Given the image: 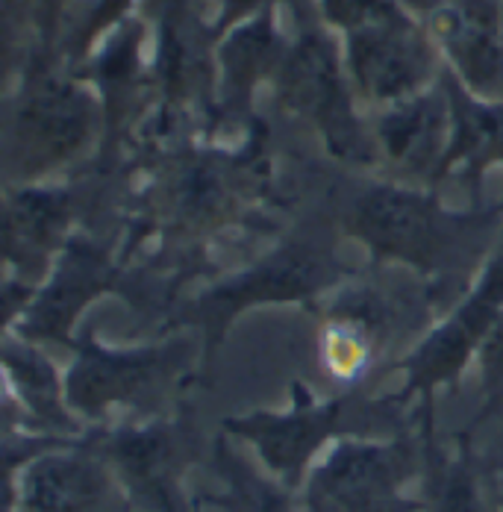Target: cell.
<instances>
[{"mask_svg":"<svg viewBox=\"0 0 503 512\" xmlns=\"http://www.w3.org/2000/svg\"><path fill=\"white\" fill-rule=\"evenodd\" d=\"M333 221L356 239L374 265L418 274L453 307L503 242V201L492 209H448L436 192L368 183L351 192Z\"/></svg>","mask_w":503,"mask_h":512,"instance_id":"obj_1","label":"cell"},{"mask_svg":"<svg viewBox=\"0 0 503 512\" xmlns=\"http://www.w3.org/2000/svg\"><path fill=\"white\" fill-rule=\"evenodd\" d=\"M353 274L356 268L345 265L336 251L333 230L312 221L306 230L286 236L245 268H236L233 274L209 283L183 307L174 309L168 327L192 330L201 339V365L203 371H209L230 327L248 309L268 304H298L312 309Z\"/></svg>","mask_w":503,"mask_h":512,"instance_id":"obj_2","label":"cell"},{"mask_svg":"<svg viewBox=\"0 0 503 512\" xmlns=\"http://www.w3.org/2000/svg\"><path fill=\"white\" fill-rule=\"evenodd\" d=\"M439 295L412 271L374 265L315 304L318 365L339 386H359L392 351L436 324Z\"/></svg>","mask_w":503,"mask_h":512,"instance_id":"obj_3","label":"cell"},{"mask_svg":"<svg viewBox=\"0 0 503 512\" xmlns=\"http://www.w3.org/2000/svg\"><path fill=\"white\" fill-rule=\"evenodd\" d=\"M65 368L68 407L80 421L103 424L118 412H151L165 404L192 365L203 362L198 336H174L153 345H106L98 336H74Z\"/></svg>","mask_w":503,"mask_h":512,"instance_id":"obj_4","label":"cell"},{"mask_svg":"<svg viewBox=\"0 0 503 512\" xmlns=\"http://www.w3.org/2000/svg\"><path fill=\"white\" fill-rule=\"evenodd\" d=\"M392 407H403L395 398L365 401L359 395L318 398L306 383H292V398L286 410H253L224 418V433L251 445L277 483L286 489H301L315 460L342 436H362L374 418H386Z\"/></svg>","mask_w":503,"mask_h":512,"instance_id":"obj_5","label":"cell"},{"mask_svg":"<svg viewBox=\"0 0 503 512\" xmlns=\"http://www.w3.org/2000/svg\"><path fill=\"white\" fill-rule=\"evenodd\" d=\"M418 471L409 439L342 436L309 468L301 486L303 512H415L406 495Z\"/></svg>","mask_w":503,"mask_h":512,"instance_id":"obj_6","label":"cell"},{"mask_svg":"<svg viewBox=\"0 0 503 512\" xmlns=\"http://www.w3.org/2000/svg\"><path fill=\"white\" fill-rule=\"evenodd\" d=\"M503 315V242L474 286L456 301L451 312L436 321L403 359L392 368L403 374V389L395 401L409 404L418 398L427 410L442 386H456L465 368L477 359L486 336Z\"/></svg>","mask_w":503,"mask_h":512,"instance_id":"obj_7","label":"cell"},{"mask_svg":"<svg viewBox=\"0 0 503 512\" xmlns=\"http://www.w3.org/2000/svg\"><path fill=\"white\" fill-rule=\"evenodd\" d=\"M124 286V268L112 251L86 233H74L33 298L12 321H6V333H15L42 348H68L74 342V327L80 315L103 295L121 292Z\"/></svg>","mask_w":503,"mask_h":512,"instance_id":"obj_8","label":"cell"},{"mask_svg":"<svg viewBox=\"0 0 503 512\" xmlns=\"http://www.w3.org/2000/svg\"><path fill=\"white\" fill-rule=\"evenodd\" d=\"M77 221L74 192L56 186L9 189L3 201V301L12 321L65 251Z\"/></svg>","mask_w":503,"mask_h":512,"instance_id":"obj_9","label":"cell"},{"mask_svg":"<svg viewBox=\"0 0 503 512\" xmlns=\"http://www.w3.org/2000/svg\"><path fill=\"white\" fill-rule=\"evenodd\" d=\"M124 495L86 436L6 468V512H127Z\"/></svg>","mask_w":503,"mask_h":512,"instance_id":"obj_10","label":"cell"},{"mask_svg":"<svg viewBox=\"0 0 503 512\" xmlns=\"http://www.w3.org/2000/svg\"><path fill=\"white\" fill-rule=\"evenodd\" d=\"M92 448L109 462L124 492L151 512H180V430L165 418H139L101 427L89 436Z\"/></svg>","mask_w":503,"mask_h":512,"instance_id":"obj_11","label":"cell"},{"mask_svg":"<svg viewBox=\"0 0 503 512\" xmlns=\"http://www.w3.org/2000/svg\"><path fill=\"white\" fill-rule=\"evenodd\" d=\"M348 33L353 80L368 98L398 103L415 98L430 71V51L395 3L353 24Z\"/></svg>","mask_w":503,"mask_h":512,"instance_id":"obj_12","label":"cell"},{"mask_svg":"<svg viewBox=\"0 0 503 512\" xmlns=\"http://www.w3.org/2000/svg\"><path fill=\"white\" fill-rule=\"evenodd\" d=\"M92 133V106L74 89L62 83H45L24 101L15 139L9 145V168L21 186L33 183L45 171L68 162L83 148Z\"/></svg>","mask_w":503,"mask_h":512,"instance_id":"obj_13","label":"cell"},{"mask_svg":"<svg viewBox=\"0 0 503 512\" xmlns=\"http://www.w3.org/2000/svg\"><path fill=\"white\" fill-rule=\"evenodd\" d=\"M283 95L306 115L327 145L348 162H368L371 151L351 115L333 48L318 36H303L283 68Z\"/></svg>","mask_w":503,"mask_h":512,"instance_id":"obj_14","label":"cell"},{"mask_svg":"<svg viewBox=\"0 0 503 512\" xmlns=\"http://www.w3.org/2000/svg\"><path fill=\"white\" fill-rule=\"evenodd\" d=\"M3 401L6 415L21 418L18 430L83 439V421L68 407L65 374H59L42 345L3 333Z\"/></svg>","mask_w":503,"mask_h":512,"instance_id":"obj_15","label":"cell"},{"mask_svg":"<svg viewBox=\"0 0 503 512\" xmlns=\"http://www.w3.org/2000/svg\"><path fill=\"white\" fill-rule=\"evenodd\" d=\"M448 112L436 98H406L380 121V145L412 177H439Z\"/></svg>","mask_w":503,"mask_h":512,"instance_id":"obj_16","label":"cell"},{"mask_svg":"<svg viewBox=\"0 0 503 512\" xmlns=\"http://www.w3.org/2000/svg\"><path fill=\"white\" fill-rule=\"evenodd\" d=\"M212 468L221 480V495L212 501L227 512H303L301 504L292 501V489L277 483L268 471H256L227 436L215 442Z\"/></svg>","mask_w":503,"mask_h":512,"instance_id":"obj_17","label":"cell"},{"mask_svg":"<svg viewBox=\"0 0 503 512\" xmlns=\"http://www.w3.org/2000/svg\"><path fill=\"white\" fill-rule=\"evenodd\" d=\"M453 139L439 165V177L462 171L468 180H480L492 162H503V106L453 103Z\"/></svg>","mask_w":503,"mask_h":512,"instance_id":"obj_18","label":"cell"},{"mask_svg":"<svg viewBox=\"0 0 503 512\" xmlns=\"http://www.w3.org/2000/svg\"><path fill=\"white\" fill-rule=\"evenodd\" d=\"M439 36L451 45L459 65L465 68V77L474 83H489L501 71V51L495 42V24L492 12L480 3L448 9L436 21Z\"/></svg>","mask_w":503,"mask_h":512,"instance_id":"obj_19","label":"cell"},{"mask_svg":"<svg viewBox=\"0 0 503 512\" xmlns=\"http://www.w3.org/2000/svg\"><path fill=\"white\" fill-rule=\"evenodd\" d=\"M433 512H486L477 483L465 462H453L436 483V504Z\"/></svg>","mask_w":503,"mask_h":512,"instance_id":"obj_20","label":"cell"},{"mask_svg":"<svg viewBox=\"0 0 503 512\" xmlns=\"http://www.w3.org/2000/svg\"><path fill=\"white\" fill-rule=\"evenodd\" d=\"M477 365L483 374V386L495 398H503V315L501 321L492 327V333L486 336V342L477 354Z\"/></svg>","mask_w":503,"mask_h":512,"instance_id":"obj_21","label":"cell"},{"mask_svg":"<svg viewBox=\"0 0 503 512\" xmlns=\"http://www.w3.org/2000/svg\"><path fill=\"white\" fill-rule=\"evenodd\" d=\"M192 512H201V510H192Z\"/></svg>","mask_w":503,"mask_h":512,"instance_id":"obj_22","label":"cell"},{"mask_svg":"<svg viewBox=\"0 0 503 512\" xmlns=\"http://www.w3.org/2000/svg\"><path fill=\"white\" fill-rule=\"evenodd\" d=\"M127 512H130V510H127Z\"/></svg>","mask_w":503,"mask_h":512,"instance_id":"obj_23","label":"cell"}]
</instances>
